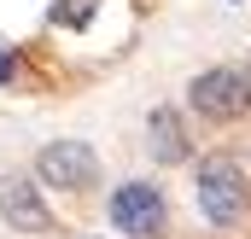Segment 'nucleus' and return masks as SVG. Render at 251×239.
<instances>
[{
  "label": "nucleus",
  "mask_w": 251,
  "mask_h": 239,
  "mask_svg": "<svg viewBox=\"0 0 251 239\" xmlns=\"http://www.w3.org/2000/svg\"><path fill=\"white\" fill-rule=\"evenodd\" d=\"M251 204L246 192V175H240V164L234 158H222V152H210L204 164H199V210L216 222V228H228V222H240Z\"/></svg>",
  "instance_id": "1"
},
{
  "label": "nucleus",
  "mask_w": 251,
  "mask_h": 239,
  "mask_svg": "<svg viewBox=\"0 0 251 239\" xmlns=\"http://www.w3.org/2000/svg\"><path fill=\"white\" fill-rule=\"evenodd\" d=\"M187 99H193V111H199V117L234 122V117H246V111H251V82H246V70L216 64V70H199V76H193Z\"/></svg>",
  "instance_id": "2"
},
{
  "label": "nucleus",
  "mask_w": 251,
  "mask_h": 239,
  "mask_svg": "<svg viewBox=\"0 0 251 239\" xmlns=\"http://www.w3.org/2000/svg\"><path fill=\"white\" fill-rule=\"evenodd\" d=\"M35 175H41V187L88 192V187L100 181V158H94V146H88V140H53V146H41Z\"/></svg>",
  "instance_id": "3"
},
{
  "label": "nucleus",
  "mask_w": 251,
  "mask_h": 239,
  "mask_svg": "<svg viewBox=\"0 0 251 239\" xmlns=\"http://www.w3.org/2000/svg\"><path fill=\"white\" fill-rule=\"evenodd\" d=\"M164 192L158 187H146V181H123L117 192H111V222L134 239H158L164 234Z\"/></svg>",
  "instance_id": "4"
},
{
  "label": "nucleus",
  "mask_w": 251,
  "mask_h": 239,
  "mask_svg": "<svg viewBox=\"0 0 251 239\" xmlns=\"http://www.w3.org/2000/svg\"><path fill=\"white\" fill-rule=\"evenodd\" d=\"M0 216L18 234H53V210L41 204V187H29L24 175H0Z\"/></svg>",
  "instance_id": "5"
},
{
  "label": "nucleus",
  "mask_w": 251,
  "mask_h": 239,
  "mask_svg": "<svg viewBox=\"0 0 251 239\" xmlns=\"http://www.w3.org/2000/svg\"><path fill=\"white\" fill-rule=\"evenodd\" d=\"M146 128H152V158L158 164H187V128H181V117L170 111V105H158L152 117H146Z\"/></svg>",
  "instance_id": "6"
},
{
  "label": "nucleus",
  "mask_w": 251,
  "mask_h": 239,
  "mask_svg": "<svg viewBox=\"0 0 251 239\" xmlns=\"http://www.w3.org/2000/svg\"><path fill=\"white\" fill-rule=\"evenodd\" d=\"M53 24L59 29H88L94 24V0H59L53 6Z\"/></svg>",
  "instance_id": "7"
},
{
  "label": "nucleus",
  "mask_w": 251,
  "mask_h": 239,
  "mask_svg": "<svg viewBox=\"0 0 251 239\" xmlns=\"http://www.w3.org/2000/svg\"><path fill=\"white\" fill-rule=\"evenodd\" d=\"M12 76H18V59H12V53H0V82H12Z\"/></svg>",
  "instance_id": "8"
},
{
  "label": "nucleus",
  "mask_w": 251,
  "mask_h": 239,
  "mask_svg": "<svg viewBox=\"0 0 251 239\" xmlns=\"http://www.w3.org/2000/svg\"><path fill=\"white\" fill-rule=\"evenodd\" d=\"M246 82H251V70H246Z\"/></svg>",
  "instance_id": "9"
},
{
  "label": "nucleus",
  "mask_w": 251,
  "mask_h": 239,
  "mask_svg": "<svg viewBox=\"0 0 251 239\" xmlns=\"http://www.w3.org/2000/svg\"><path fill=\"white\" fill-rule=\"evenodd\" d=\"M88 239H94V234H88Z\"/></svg>",
  "instance_id": "10"
}]
</instances>
